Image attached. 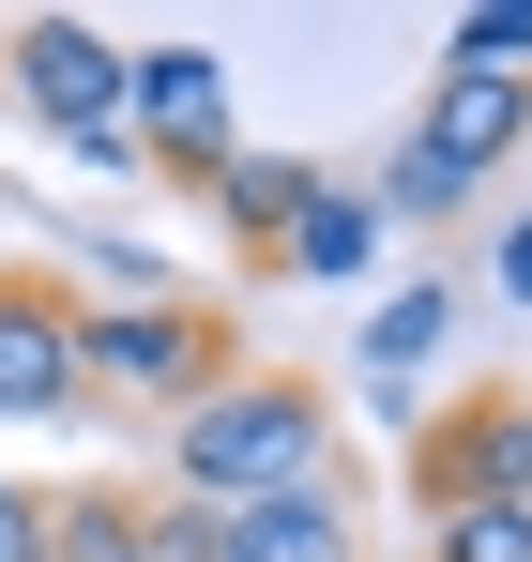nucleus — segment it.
I'll list each match as a JSON object with an SVG mask.
<instances>
[{"mask_svg":"<svg viewBox=\"0 0 532 562\" xmlns=\"http://www.w3.org/2000/svg\"><path fill=\"white\" fill-rule=\"evenodd\" d=\"M320 471H335V395L304 366H244V380H213L168 426V502H198V517L289 502V486H320Z\"/></svg>","mask_w":532,"mask_h":562,"instance_id":"obj_1","label":"nucleus"},{"mask_svg":"<svg viewBox=\"0 0 532 562\" xmlns=\"http://www.w3.org/2000/svg\"><path fill=\"white\" fill-rule=\"evenodd\" d=\"M213 380H244V335L229 304H182V289H77V411H153L182 426Z\"/></svg>","mask_w":532,"mask_h":562,"instance_id":"obj_2","label":"nucleus"},{"mask_svg":"<svg viewBox=\"0 0 532 562\" xmlns=\"http://www.w3.org/2000/svg\"><path fill=\"white\" fill-rule=\"evenodd\" d=\"M0 77H15V106H31V137H62L77 168L137 183V137H122V46H107L91 15H15V31H0Z\"/></svg>","mask_w":532,"mask_h":562,"instance_id":"obj_3","label":"nucleus"},{"mask_svg":"<svg viewBox=\"0 0 532 562\" xmlns=\"http://www.w3.org/2000/svg\"><path fill=\"white\" fill-rule=\"evenodd\" d=\"M122 137L153 183H229L244 153V106H229V46H122Z\"/></svg>","mask_w":532,"mask_h":562,"instance_id":"obj_4","label":"nucleus"},{"mask_svg":"<svg viewBox=\"0 0 532 562\" xmlns=\"http://www.w3.org/2000/svg\"><path fill=\"white\" fill-rule=\"evenodd\" d=\"M411 502H426V517L532 502V395H518V380H472L456 411H426V426H411Z\"/></svg>","mask_w":532,"mask_h":562,"instance_id":"obj_5","label":"nucleus"},{"mask_svg":"<svg viewBox=\"0 0 532 562\" xmlns=\"http://www.w3.org/2000/svg\"><path fill=\"white\" fill-rule=\"evenodd\" d=\"M77 411V289L0 259V426H62Z\"/></svg>","mask_w":532,"mask_h":562,"instance_id":"obj_6","label":"nucleus"},{"mask_svg":"<svg viewBox=\"0 0 532 562\" xmlns=\"http://www.w3.org/2000/svg\"><path fill=\"white\" fill-rule=\"evenodd\" d=\"M198 562H365L351 471H320V486H289V502H229V517H198Z\"/></svg>","mask_w":532,"mask_h":562,"instance_id":"obj_7","label":"nucleus"},{"mask_svg":"<svg viewBox=\"0 0 532 562\" xmlns=\"http://www.w3.org/2000/svg\"><path fill=\"white\" fill-rule=\"evenodd\" d=\"M46 562H168V486H137V471L46 486Z\"/></svg>","mask_w":532,"mask_h":562,"instance_id":"obj_8","label":"nucleus"},{"mask_svg":"<svg viewBox=\"0 0 532 562\" xmlns=\"http://www.w3.org/2000/svg\"><path fill=\"white\" fill-rule=\"evenodd\" d=\"M442 335H456V289H442V274H411V289H380V304L351 319V366L380 380V395H411V380L442 366Z\"/></svg>","mask_w":532,"mask_h":562,"instance_id":"obj_9","label":"nucleus"},{"mask_svg":"<svg viewBox=\"0 0 532 562\" xmlns=\"http://www.w3.org/2000/svg\"><path fill=\"white\" fill-rule=\"evenodd\" d=\"M335 183V168H304V153H229V183H213V213H229V244L244 259H274L289 228H304V198Z\"/></svg>","mask_w":532,"mask_h":562,"instance_id":"obj_10","label":"nucleus"},{"mask_svg":"<svg viewBox=\"0 0 532 562\" xmlns=\"http://www.w3.org/2000/svg\"><path fill=\"white\" fill-rule=\"evenodd\" d=\"M274 259L320 274V289H365V259H380V198H365V183H320V198H304V228H289Z\"/></svg>","mask_w":532,"mask_h":562,"instance_id":"obj_11","label":"nucleus"},{"mask_svg":"<svg viewBox=\"0 0 532 562\" xmlns=\"http://www.w3.org/2000/svg\"><path fill=\"white\" fill-rule=\"evenodd\" d=\"M426 562H532V502H487V517H426Z\"/></svg>","mask_w":532,"mask_h":562,"instance_id":"obj_12","label":"nucleus"},{"mask_svg":"<svg viewBox=\"0 0 532 562\" xmlns=\"http://www.w3.org/2000/svg\"><path fill=\"white\" fill-rule=\"evenodd\" d=\"M456 61H487V77H532V0H472V15H456Z\"/></svg>","mask_w":532,"mask_h":562,"instance_id":"obj_13","label":"nucleus"},{"mask_svg":"<svg viewBox=\"0 0 532 562\" xmlns=\"http://www.w3.org/2000/svg\"><path fill=\"white\" fill-rule=\"evenodd\" d=\"M0 562H46V486L0 471Z\"/></svg>","mask_w":532,"mask_h":562,"instance_id":"obj_14","label":"nucleus"},{"mask_svg":"<svg viewBox=\"0 0 532 562\" xmlns=\"http://www.w3.org/2000/svg\"><path fill=\"white\" fill-rule=\"evenodd\" d=\"M487 274H502V304H532V213L502 228V259H487Z\"/></svg>","mask_w":532,"mask_h":562,"instance_id":"obj_15","label":"nucleus"}]
</instances>
